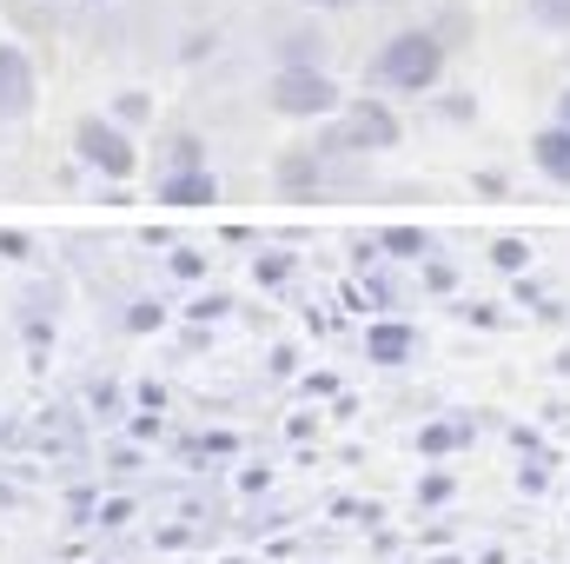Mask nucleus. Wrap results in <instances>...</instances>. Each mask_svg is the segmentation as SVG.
<instances>
[{"label":"nucleus","instance_id":"nucleus-1","mask_svg":"<svg viewBox=\"0 0 570 564\" xmlns=\"http://www.w3.org/2000/svg\"><path fill=\"white\" fill-rule=\"evenodd\" d=\"M372 80H379L385 94H399V100L431 94V87L444 80V33H431V27L392 33V40L379 47V60H372Z\"/></svg>","mask_w":570,"mask_h":564},{"label":"nucleus","instance_id":"nucleus-2","mask_svg":"<svg viewBox=\"0 0 570 564\" xmlns=\"http://www.w3.org/2000/svg\"><path fill=\"white\" fill-rule=\"evenodd\" d=\"M73 159H80L87 173L114 179V186L140 173V146H134V134H127L114 114H87V120L73 127Z\"/></svg>","mask_w":570,"mask_h":564},{"label":"nucleus","instance_id":"nucleus-3","mask_svg":"<svg viewBox=\"0 0 570 564\" xmlns=\"http://www.w3.org/2000/svg\"><path fill=\"white\" fill-rule=\"evenodd\" d=\"M273 114L285 120H325V114H345V87L325 74V67H279L273 87H266Z\"/></svg>","mask_w":570,"mask_h":564},{"label":"nucleus","instance_id":"nucleus-4","mask_svg":"<svg viewBox=\"0 0 570 564\" xmlns=\"http://www.w3.org/2000/svg\"><path fill=\"white\" fill-rule=\"evenodd\" d=\"M338 140L352 146V153H392V146L405 140V127H399V114L385 100H345V134Z\"/></svg>","mask_w":570,"mask_h":564},{"label":"nucleus","instance_id":"nucleus-5","mask_svg":"<svg viewBox=\"0 0 570 564\" xmlns=\"http://www.w3.org/2000/svg\"><path fill=\"white\" fill-rule=\"evenodd\" d=\"M33 100H40V80H33L27 47L0 40V120H27V114H33Z\"/></svg>","mask_w":570,"mask_h":564},{"label":"nucleus","instance_id":"nucleus-6","mask_svg":"<svg viewBox=\"0 0 570 564\" xmlns=\"http://www.w3.org/2000/svg\"><path fill=\"white\" fill-rule=\"evenodd\" d=\"M358 346H365V359H372V366H412L425 339H419V325H412V319H372Z\"/></svg>","mask_w":570,"mask_h":564},{"label":"nucleus","instance_id":"nucleus-7","mask_svg":"<svg viewBox=\"0 0 570 564\" xmlns=\"http://www.w3.org/2000/svg\"><path fill=\"white\" fill-rule=\"evenodd\" d=\"M153 200H159V206H173V213H186V206H213V200H219V173H213V166H179V173H159Z\"/></svg>","mask_w":570,"mask_h":564},{"label":"nucleus","instance_id":"nucleus-8","mask_svg":"<svg viewBox=\"0 0 570 564\" xmlns=\"http://www.w3.org/2000/svg\"><path fill=\"white\" fill-rule=\"evenodd\" d=\"M531 166H538L551 186H564V193H570V127H564V120H551V127H538V134H531Z\"/></svg>","mask_w":570,"mask_h":564},{"label":"nucleus","instance_id":"nucleus-9","mask_svg":"<svg viewBox=\"0 0 570 564\" xmlns=\"http://www.w3.org/2000/svg\"><path fill=\"white\" fill-rule=\"evenodd\" d=\"M471 438H478V425L451 412V419H431L425 431L412 438V451H419V458H451V451H471Z\"/></svg>","mask_w":570,"mask_h":564},{"label":"nucleus","instance_id":"nucleus-10","mask_svg":"<svg viewBox=\"0 0 570 564\" xmlns=\"http://www.w3.org/2000/svg\"><path fill=\"white\" fill-rule=\"evenodd\" d=\"M318 186H325V173H318L312 153H285L279 159V193H292V200H318Z\"/></svg>","mask_w":570,"mask_h":564},{"label":"nucleus","instance_id":"nucleus-11","mask_svg":"<svg viewBox=\"0 0 570 564\" xmlns=\"http://www.w3.org/2000/svg\"><path fill=\"white\" fill-rule=\"evenodd\" d=\"M379 246H385V260H425L431 233H425V226H385V233H379Z\"/></svg>","mask_w":570,"mask_h":564},{"label":"nucleus","instance_id":"nucleus-12","mask_svg":"<svg viewBox=\"0 0 570 564\" xmlns=\"http://www.w3.org/2000/svg\"><path fill=\"white\" fill-rule=\"evenodd\" d=\"M279 67H325V33H285L279 40Z\"/></svg>","mask_w":570,"mask_h":564},{"label":"nucleus","instance_id":"nucleus-13","mask_svg":"<svg viewBox=\"0 0 570 564\" xmlns=\"http://www.w3.org/2000/svg\"><path fill=\"white\" fill-rule=\"evenodd\" d=\"M451 498H458V478H451L444 465H438V471H425V478L412 485V505H419V512H444Z\"/></svg>","mask_w":570,"mask_h":564},{"label":"nucleus","instance_id":"nucleus-14","mask_svg":"<svg viewBox=\"0 0 570 564\" xmlns=\"http://www.w3.org/2000/svg\"><path fill=\"white\" fill-rule=\"evenodd\" d=\"M491 266L498 273H531V240H518V233H504V240H491Z\"/></svg>","mask_w":570,"mask_h":564},{"label":"nucleus","instance_id":"nucleus-15","mask_svg":"<svg viewBox=\"0 0 570 564\" xmlns=\"http://www.w3.org/2000/svg\"><path fill=\"white\" fill-rule=\"evenodd\" d=\"M292 273H298V253H285V246H273V253H259V260H253V280H259V285H285Z\"/></svg>","mask_w":570,"mask_h":564},{"label":"nucleus","instance_id":"nucleus-16","mask_svg":"<svg viewBox=\"0 0 570 564\" xmlns=\"http://www.w3.org/2000/svg\"><path fill=\"white\" fill-rule=\"evenodd\" d=\"M332 518H345V525H365V532H379L385 505H379V498H338V505H332Z\"/></svg>","mask_w":570,"mask_h":564},{"label":"nucleus","instance_id":"nucleus-17","mask_svg":"<svg viewBox=\"0 0 570 564\" xmlns=\"http://www.w3.org/2000/svg\"><path fill=\"white\" fill-rule=\"evenodd\" d=\"M166 273L186 280V285H199L206 280V253H199V246H173V253H166Z\"/></svg>","mask_w":570,"mask_h":564},{"label":"nucleus","instance_id":"nucleus-18","mask_svg":"<svg viewBox=\"0 0 570 564\" xmlns=\"http://www.w3.org/2000/svg\"><path fill=\"white\" fill-rule=\"evenodd\" d=\"M120 325H127V332H159V325H166V305H159V299H134V305L120 312Z\"/></svg>","mask_w":570,"mask_h":564},{"label":"nucleus","instance_id":"nucleus-19","mask_svg":"<svg viewBox=\"0 0 570 564\" xmlns=\"http://www.w3.org/2000/svg\"><path fill=\"white\" fill-rule=\"evenodd\" d=\"M134 512H140V498H100L94 532H120V525H134Z\"/></svg>","mask_w":570,"mask_h":564},{"label":"nucleus","instance_id":"nucleus-20","mask_svg":"<svg viewBox=\"0 0 570 564\" xmlns=\"http://www.w3.org/2000/svg\"><path fill=\"white\" fill-rule=\"evenodd\" d=\"M114 120L134 134V127H146V120H153V100H146V94H120V100H114Z\"/></svg>","mask_w":570,"mask_h":564},{"label":"nucleus","instance_id":"nucleus-21","mask_svg":"<svg viewBox=\"0 0 570 564\" xmlns=\"http://www.w3.org/2000/svg\"><path fill=\"white\" fill-rule=\"evenodd\" d=\"M179 166H206V140H199V134H179V140H173L166 173H179Z\"/></svg>","mask_w":570,"mask_h":564},{"label":"nucleus","instance_id":"nucleus-22","mask_svg":"<svg viewBox=\"0 0 570 564\" xmlns=\"http://www.w3.org/2000/svg\"><path fill=\"white\" fill-rule=\"evenodd\" d=\"M531 20L551 33H570V0H531Z\"/></svg>","mask_w":570,"mask_h":564},{"label":"nucleus","instance_id":"nucleus-23","mask_svg":"<svg viewBox=\"0 0 570 564\" xmlns=\"http://www.w3.org/2000/svg\"><path fill=\"white\" fill-rule=\"evenodd\" d=\"M233 451H239L233 431H199V438H193V458H233Z\"/></svg>","mask_w":570,"mask_h":564},{"label":"nucleus","instance_id":"nucleus-24","mask_svg":"<svg viewBox=\"0 0 570 564\" xmlns=\"http://www.w3.org/2000/svg\"><path fill=\"white\" fill-rule=\"evenodd\" d=\"M544 485H551V458H524V465H518V492H524V498H538Z\"/></svg>","mask_w":570,"mask_h":564},{"label":"nucleus","instance_id":"nucleus-25","mask_svg":"<svg viewBox=\"0 0 570 564\" xmlns=\"http://www.w3.org/2000/svg\"><path fill=\"white\" fill-rule=\"evenodd\" d=\"M87 406H94L100 419H114V412H120V386H114V379H94V386H87Z\"/></svg>","mask_w":570,"mask_h":564},{"label":"nucleus","instance_id":"nucleus-26","mask_svg":"<svg viewBox=\"0 0 570 564\" xmlns=\"http://www.w3.org/2000/svg\"><path fill=\"white\" fill-rule=\"evenodd\" d=\"M511 451H524V458H558V451H544V438H538L531 425H511Z\"/></svg>","mask_w":570,"mask_h":564},{"label":"nucleus","instance_id":"nucleus-27","mask_svg":"<svg viewBox=\"0 0 570 564\" xmlns=\"http://www.w3.org/2000/svg\"><path fill=\"white\" fill-rule=\"evenodd\" d=\"M186 312H193V319H226V312H233V299H226V292H206V299H193Z\"/></svg>","mask_w":570,"mask_h":564},{"label":"nucleus","instance_id":"nucleus-28","mask_svg":"<svg viewBox=\"0 0 570 564\" xmlns=\"http://www.w3.org/2000/svg\"><path fill=\"white\" fill-rule=\"evenodd\" d=\"M239 492H246V498L273 492V471H266V465H239Z\"/></svg>","mask_w":570,"mask_h":564},{"label":"nucleus","instance_id":"nucleus-29","mask_svg":"<svg viewBox=\"0 0 570 564\" xmlns=\"http://www.w3.org/2000/svg\"><path fill=\"white\" fill-rule=\"evenodd\" d=\"M153 545H159V552H186V545H193V532H186V525H159V532H153Z\"/></svg>","mask_w":570,"mask_h":564},{"label":"nucleus","instance_id":"nucleus-30","mask_svg":"<svg viewBox=\"0 0 570 564\" xmlns=\"http://www.w3.org/2000/svg\"><path fill=\"white\" fill-rule=\"evenodd\" d=\"M134 399H140V412H166V386H159V379H146Z\"/></svg>","mask_w":570,"mask_h":564},{"label":"nucleus","instance_id":"nucleus-31","mask_svg":"<svg viewBox=\"0 0 570 564\" xmlns=\"http://www.w3.org/2000/svg\"><path fill=\"white\" fill-rule=\"evenodd\" d=\"M458 312H464L471 325H484V332H491V325H504V312H498V305H458Z\"/></svg>","mask_w":570,"mask_h":564},{"label":"nucleus","instance_id":"nucleus-32","mask_svg":"<svg viewBox=\"0 0 570 564\" xmlns=\"http://www.w3.org/2000/svg\"><path fill=\"white\" fill-rule=\"evenodd\" d=\"M425 285H431V292H451V285H458V273H451L444 260H431V266H425Z\"/></svg>","mask_w":570,"mask_h":564},{"label":"nucleus","instance_id":"nucleus-33","mask_svg":"<svg viewBox=\"0 0 570 564\" xmlns=\"http://www.w3.org/2000/svg\"><path fill=\"white\" fill-rule=\"evenodd\" d=\"M33 246H27V233H0V260H27Z\"/></svg>","mask_w":570,"mask_h":564},{"label":"nucleus","instance_id":"nucleus-34","mask_svg":"<svg viewBox=\"0 0 570 564\" xmlns=\"http://www.w3.org/2000/svg\"><path fill=\"white\" fill-rule=\"evenodd\" d=\"M305 392H312V399H332V392H338V379H332V372H312V379H305Z\"/></svg>","mask_w":570,"mask_h":564},{"label":"nucleus","instance_id":"nucleus-35","mask_svg":"<svg viewBox=\"0 0 570 564\" xmlns=\"http://www.w3.org/2000/svg\"><path fill=\"white\" fill-rule=\"evenodd\" d=\"M511 299H524V305H544V285H538V280H524V273H518V292H511Z\"/></svg>","mask_w":570,"mask_h":564},{"label":"nucleus","instance_id":"nucleus-36","mask_svg":"<svg viewBox=\"0 0 570 564\" xmlns=\"http://www.w3.org/2000/svg\"><path fill=\"white\" fill-rule=\"evenodd\" d=\"M134 438H159V412H140L134 419Z\"/></svg>","mask_w":570,"mask_h":564},{"label":"nucleus","instance_id":"nucleus-37","mask_svg":"<svg viewBox=\"0 0 570 564\" xmlns=\"http://www.w3.org/2000/svg\"><path fill=\"white\" fill-rule=\"evenodd\" d=\"M312 13H345V7H358V0H305Z\"/></svg>","mask_w":570,"mask_h":564},{"label":"nucleus","instance_id":"nucleus-38","mask_svg":"<svg viewBox=\"0 0 570 564\" xmlns=\"http://www.w3.org/2000/svg\"><path fill=\"white\" fill-rule=\"evenodd\" d=\"M558 120H564V127H570V87H564V94H558Z\"/></svg>","mask_w":570,"mask_h":564},{"label":"nucleus","instance_id":"nucleus-39","mask_svg":"<svg viewBox=\"0 0 570 564\" xmlns=\"http://www.w3.org/2000/svg\"><path fill=\"white\" fill-rule=\"evenodd\" d=\"M425 564H464V558H458V552H438V558H425Z\"/></svg>","mask_w":570,"mask_h":564},{"label":"nucleus","instance_id":"nucleus-40","mask_svg":"<svg viewBox=\"0 0 570 564\" xmlns=\"http://www.w3.org/2000/svg\"><path fill=\"white\" fill-rule=\"evenodd\" d=\"M478 564H511V558H504V552H484V558H478Z\"/></svg>","mask_w":570,"mask_h":564},{"label":"nucleus","instance_id":"nucleus-41","mask_svg":"<svg viewBox=\"0 0 570 564\" xmlns=\"http://www.w3.org/2000/svg\"><path fill=\"white\" fill-rule=\"evenodd\" d=\"M219 564H259V558H246V552H233V558H219Z\"/></svg>","mask_w":570,"mask_h":564},{"label":"nucleus","instance_id":"nucleus-42","mask_svg":"<svg viewBox=\"0 0 570 564\" xmlns=\"http://www.w3.org/2000/svg\"><path fill=\"white\" fill-rule=\"evenodd\" d=\"M87 7H100V0H87Z\"/></svg>","mask_w":570,"mask_h":564}]
</instances>
